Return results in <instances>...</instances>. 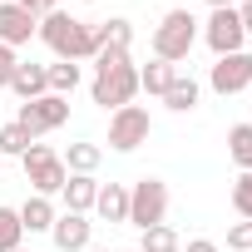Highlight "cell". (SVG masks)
<instances>
[{
    "instance_id": "obj_1",
    "label": "cell",
    "mask_w": 252,
    "mask_h": 252,
    "mask_svg": "<svg viewBox=\"0 0 252 252\" xmlns=\"http://www.w3.org/2000/svg\"><path fill=\"white\" fill-rule=\"evenodd\" d=\"M89 94H94V104L99 109H124V104H134V94H139V69H134V60H129V50H99L94 55V79H89Z\"/></svg>"
},
{
    "instance_id": "obj_2",
    "label": "cell",
    "mask_w": 252,
    "mask_h": 252,
    "mask_svg": "<svg viewBox=\"0 0 252 252\" xmlns=\"http://www.w3.org/2000/svg\"><path fill=\"white\" fill-rule=\"evenodd\" d=\"M35 35L50 45L55 60H69V64H84V60L99 55V35H94V25L74 20L69 10H50V15H40Z\"/></svg>"
},
{
    "instance_id": "obj_3",
    "label": "cell",
    "mask_w": 252,
    "mask_h": 252,
    "mask_svg": "<svg viewBox=\"0 0 252 252\" xmlns=\"http://www.w3.org/2000/svg\"><path fill=\"white\" fill-rule=\"evenodd\" d=\"M198 35H203V25L193 20V10H168V15L154 25V60H163V64H183V60L193 55Z\"/></svg>"
},
{
    "instance_id": "obj_4",
    "label": "cell",
    "mask_w": 252,
    "mask_h": 252,
    "mask_svg": "<svg viewBox=\"0 0 252 252\" xmlns=\"http://www.w3.org/2000/svg\"><path fill=\"white\" fill-rule=\"evenodd\" d=\"M20 163H25V183H30L40 198H60V188H64L69 168H64V158H60L50 144H30Z\"/></svg>"
},
{
    "instance_id": "obj_5",
    "label": "cell",
    "mask_w": 252,
    "mask_h": 252,
    "mask_svg": "<svg viewBox=\"0 0 252 252\" xmlns=\"http://www.w3.org/2000/svg\"><path fill=\"white\" fill-rule=\"evenodd\" d=\"M149 134H154V119H149L144 104H124V109L109 114V149H114V154H134V149H144Z\"/></svg>"
},
{
    "instance_id": "obj_6",
    "label": "cell",
    "mask_w": 252,
    "mask_h": 252,
    "mask_svg": "<svg viewBox=\"0 0 252 252\" xmlns=\"http://www.w3.org/2000/svg\"><path fill=\"white\" fill-rule=\"evenodd\" d=\"M168 218V183L163 178H139V183H129V222L144 232V227H154V222H163Z\"/></svg>"
},
{
    "instance_id": "obj_7",
    "label": "cell",
    "mask_w": 252,
    "mask_h": 252,
    "mask_svg": "<svg viewBox=\"0 0 252 252\" xmlns=\"http://www.w3.org/2000/svg\"><path fill=\"white\" fill-rule=\"evenodd\" d=\"M15 124H20L30 139H45V134H55V129H64V124H69V99H60V94L30 99V104H20Z\"/></svg>"
},
{
    "instance_id": "obj_8",
    "label": "cell",
    "mask_w": 252,
    "mask_h": 252,
    "mask_svg": "<svg viewBox=\"0 0 252 252\" xmlns=\"http://www.w3.org/2000/svg\"><path fill=\"white\" fill-rule=\"evenodd\" d=\"M247 84H252V55H247V50H237V55H218V64L208 69V89L222 94V99L247 94Z\"/></svg>"
},
{
    "instance_id": "obj_9",
    "label": "cell",
    "mask_w": 252,
    "mask_h": 252,
    "mask_svg": "<svg viewBox=\"0 0 252 252\" xmlns=\"http://www.w3.org/2000/svg\"><path fill=\"white\" fill-rule=\"evenodd\" d=\"M203 40H208L213 55H237V50L247 45V30H242V20H237V5H232V10H213L208 25H203Z\"/></svg>"
},
{
    "instance_id": "obj_10",
    "label": "cell",
    "mask_w": 252,
    "mask_h": 252,
    "mask_svg": "<svg viewBox=\"0 0 252 252\" xmlns=\"http://www.w3.org/2000/svg\"><path fill=\"white\" fill-rule=\"evenodd\" d=\"M50 237H55V247H60V252H89L94 222H89L84 213H60V218H55V227H50Z\"/></svg>"
},
{
    "instance_id": "obj_11",
    "label": "cell",
    "mask_w": 252,
    "mask_h": 252,
    "mask_svg": "<svg viewBox=\"0 0 252 252\" xmlns=\"http://www.w3.org/2000/svg\"><path fill=\"white\" fill-rule=\"evenodd\" d=\"M60 198H64V213H94V198H99V178L94 173H69L64 178V188H60Z\"/></svg>"
},
{
    "instance_id": "obj_12",
    "label": "cell",
    "mask_w": 252,
    "mask_h": 252,
    "mask_svg": "<svg viewBox=\"0 0 252 252\" xmlns=\"http://www.w3.org/2000/svg\"><path fill=\"white\" fill-rule=\"evenodd\" d=\"M35 15H25L20 5H0V45H10V50H20V45H30L35 40Z\"/></svg>"
},
{
    "instance_id": "obj_13",
    "label": "cell",
    "mask_w": 252,
    "mask_h": 252,
    "mask_svg": "<svg viewBox=\"0 0 252 252\" xmlns=\"http://www.w3.org/2000/svg\"><path fill=\"white\" fill-rule=\"evenodd\" d=\"M15 213H20V227H25V232H50V227H55V218H60L55 198H40V193H30Z\"/></svg>"
},
{
    "instance_id": "obj_14",
    "label": "cell",
    "mask_w": 252,
    "mask_h": 252,
    "mask_svg": "<svg viewBox=\"0 0 252 252\" xmlns=\"http://www.w3.org/2000/svg\"><path fill=\"white\" fill-rule=\"evenodd\" d=\"M94 213L104 222H129V183H99Z\"/></svg>"
},
{
    "instance_id": "obj_15",
    "label": "cell",
    "mask_w": 252,
    "mask_h": 252,
    "mask_svg": "<svg viewBox=\"0 0 252 252\" xmlns=\"http://www.w3.org/2000/svg\"><path fill=\"white\" fill-rule=\"evenodd\" d=\"M10 89L20 94V104H30V99H45V94H50V74H45V64H25V60H20V69H15Z\"/></svg>"
},
{
    "instance_id": "obj_16",
    "label": "cell",
    "mask_w": 252,
    "mask_h": 252,
    "mask_svg": "<svg viewBox=\"0 0 252 252\" xmlns=\"http://www.w3.org/2000/svg\"><path fill=\"white\" fill-rule=\"evenodd\" d=\"M198 94H203V84H198L193 74H173V84L163 89V104H168L173 114H193V109H198Z\"/></svg>"
},
{
    "instance_id": "obj_17",
    "label": "cell",
    "mask_w": 252,
    "mask_h": 252,
    "mask_svg": "<svg viewBox=\"0 0 252 252\" xmlns=\"http://www.w3.org/2000/svg\"><path fill=\"white\" fill-rule=\"evenodd\" d=\"M94 35H99V50H104V45H109V50H129V45H134V20L109 15L104 25H94Z\"/></svg>"
},
{
    "instance_id": "obj_18",
    "label": "cell",
    "mask_w": 252,
    "mask_h": 252,
    "mask_svg": "<svg viewBox=\"0 0 252 252\" xmlns=\"http://www.w3.org/2000/svg\"><path fill=\"white\" fill-rule=\"evenodd\" d=\"M45 74H50V94H60V99H69V94L79 89V79H84V69H79V64H69V60L45 64Z\"/></svg>"
},
{
    "instance_id": "obj_19",
    "label": "cell",
    "mask_w": 252,
    "mask_h": 252,
    "mask_svg": "<svg viewBox=\"0 0 252 252\" xmlns=\"http://www.w3.org/2000/svg\"><path fill=\"white\" fill-rule=\"evenodd\" d=\"M173 74H178V64H163V60H149V64L139 69V89H144V94H154V99H163V89L173 84Z\"/></svg>"
},
{
    "instance_id": "obj_20",
    "label": "cell",
    "mask_w": 252,
    "mask_h": 252,
    "mask_svg": "<svg viewBox=\"0 0 252 252\" xmlns=\"http://www.w3.org/2000/svg\"><path fill=\"white\" fill-rule=\"evenodd\" d=\"M227 158L242 173H252V124H232L227 129Z\"/></svg>"
},
{
    "instance_id": "obj_21",
    "label": "cell",
    "mask_w": 252,
    "mask_h": 252,
    "mask_svg": "<svg viewBox=\"0 0 252 252\" xmlns=\"http://www.w3.org/2000/svg\"><path fill=\"white\" fill-rule=\"evenodd\" d=\"M60 158H64L69 173H94V168L104 163V149H99V144H69Z\"/></svg>"
},
{
    "instance_id": "obj_22",
    "label": "cell",
    "mask_w": 252,
    "mask_h": 252,
    "mask_svg": "<svg viewBox=\"0 0 252 252\" xmlns=\"http://www.w3.org/2000/svg\"><path fill=\"white\" fill-rule=\"evenodd\" d=\"M178 247H183V237L168 222H154V227L139 232V252H178Z\"/></svg>"
},
{
    "instance_id": "obj_23",
    "label": "cell",
    "mask_w": 252,
    "mask_h": 252,
    "mask_svg": "<svg viewBox=\"0 0 252 252\" xmlns=\"http://www.w3.org/2000/svg\"><path fill=\"white\" fill-rule=\"evenodd\" d=\"M25 247V227H20V213L0 203V252H15Z\"/></svg>"
},
{
    "instance_id": "obj_24",
    "label": "cell",
    "mask_w": 252,
    "mask_h": 252,
    "mask_svg": "<svg viewBox=\"0 0 252 252\" xmlns=\"http://www.w3.org/2000/svg\"><path fill=\"white\" fill-rule=\"evenodd\" d=\"M30 144H40V139H30L15 119L5 124V129H0V158H25V149H30Z\"/></svg>"
},
{
    "instance_id": "obj_25",
    "label": "cell",
    "mask_w": 252,
    "mask_h": 252,
    "mask_svg": "<svg viewBox=\"0 0 252 252\" xmlns=\"http://www.w3.org/2000/svg\"><path fill=\"white\" fill-rule=\"evenodd\" d=\"M232 208H237V218H252V173H237V183H232Z\"/></svg>"
},
{
    "instance_id": "obj_26",
    "label": "cell",
    "mask_w": 252,
    "mask_h": 252,
    "mask_svg": "<svg viewBox=\"0 0 252 252\" xmlns=\"http://www.w3.org/2000/svg\"><path fill=\"white\" fill-rule=\"evenodd\" d=\"M227 252H252V218L227 227Z\"/></svg>"
},
{
    "instance_id": "obj_27",
    "label": "cell",
    "mask_w": 252,
    "mask_h": 252,
    "mask_svg": "<svg viewBox=\"0 0 252 252\" xmlns=\"http://www.w3.org/2000/svg\"><path fill=\"white\" fill-rule=\"evenodd\" d=\"M15 69H20V55H15L10 45H0V89H10V79H15Z\"/></svg>"
},
{
    "instance_id": "obj_28",
    "label": "cell",
    "mask_w": 252,
    "mask_h": 252,
    "mask_svg": "<svg viewBox=\"0 0 252 252\" xmlns=\"http://www.w3.org/2000/svg\"><path fill=\"white\" fill-rule=\"evenodd\" d=\"M178 252H222V247H218L213 237H193V242H183Z\"/></svg>"
},
{
    "instance_id": "obj_29",
    "label": "cell",
    "mask_w": 252,
    "mask_h": 252,
    "mask_svg": "<svg viewBox=\"0 0 252 252\" xmlns=\"http://www.w3.org/2000/svg\"><path fill=\"white\" fill-rule=\"evenodd\" d=\"M237 20H242V30L252 35V0H237Z\"/></svg>"
},
{
    "instance_id": "obj_30",
    "label": "cell",
    "mask_w": 252,
    "mask_h": 252,
    "mask_svg": "<svg viewBox=\"0 0 252 252\" xmlns=\"http://www.w3.org/2000/svg\"><path fill=\"white\" fill-rule=\"evenodd\" d=\"M208 5H213V10H232V5H237V0H208Z\"/></svg>"
},
{
    "instance_id": "obj_31",
    "label": "cell",
    "mask_w": 252,
    "mask_h": 252,
    "mask_svg": "<svg viewBox=\"0 0 252 252\" xmlns=\"http://www.w3.org/2000/svg\"><path fill=\"white\" fill-rule=\"evenodd\" d=\"M40 5H45V15H50V10H64V0H40Z\"/></svg>"
},
{
    "instance_id": "obj_32",
    "label": "cell",
    "mask_w": 252,
    "mask_h": 252,
    "mask_svg": "<svg viewBox=\"0 0 252 252\" xmlns=\"http://www.w3.org/2000/svg\"><path fill=\"white\" fill-rule=\"evenodd\" d=\"M89 252H114V247H89Z\"/></svg>"
},
{
    "instance_id": "obj_33",
    "label": "cell",
    "mask_w": 252,
    "mask_h": 252,
    "mask_svg": "<svg viewBox=\"0 0 252 252\" xmlns=\"http://www.w3.org/2000/svg\"><path fill=\"white\" fill-rule=\"evenodd\" d=\"M0 5H20V0H0Z\"/></svg>"
},
{
    "instance_id": "obj_34",
    "label": "cell",
    "mask_w": 252,
    "mask_h": 252,
    "mask_svg": "<svg viewBox=\"0 0 252 252\" xmlns=\"http://www.w3.org/2000/svg\"><path fill=\"white\" fill-rule=\"evenodd\" d=\"M84 5H94V0H84Z\"/></svg>"
},
{
    "instance_id": "obj_35",
    "label": "cell",
    "mask_w": 252,
    "mask_h": 252,
    "mask_svg": "<svg viewBox=\"0 0 252 252\" xmlns=\"http://www.w3.org/2000/svg\"><path fill=\"white\" fill-rule=\"evenodd\" d=\"M129 252H139V247H129Z\"/></svg>"
},
{
    "instance_id": "obj_36",
    "label": "cell",
    "mask_w": 252,
    "mask_h": 252,
    "mask_svg": "<svg viewBox=\"0 0 252 252\" xmlns=\"http://www.w3.org/2000/svg\"><path fill=\"white\" fill-rule=\"evenodd\" d=\"M247 94H252V84H247Z\"/></svg>"
},
{
    "instance_id": "obj_37",
    "label": "cell",
    "mask_w": 252,
    "mask_h": 252,
    "mask_svg": "<svg viewBox=\"0 0 252 252\" xmlns=\"http://www.w3.org/2000/svg\"><path fill=\"white\" fill-rule=\"evenodd\" d=\"M15 252H25V247H15Z\"/></svg>"
}]
</instances>
